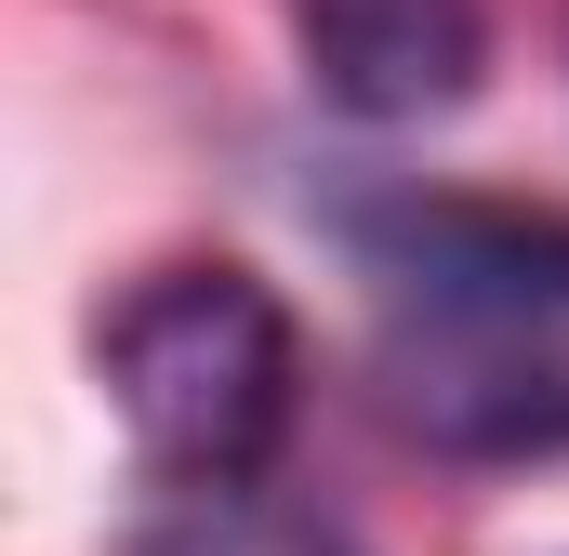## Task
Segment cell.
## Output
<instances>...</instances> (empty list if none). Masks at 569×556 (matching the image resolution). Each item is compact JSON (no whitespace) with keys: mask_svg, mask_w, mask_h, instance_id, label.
<instances>
[{"mask_svg":"<svg viewBox=\"0 0 569 556\" xmlns=\"http://www.w3.org/2000/svg\"><path fill=\"white\" fill-rule=\"evenodd\" d=\"M345 266L371 278V385L385 424L437 464L569 450V212L503 199H331Z\"/></svg>","mask_w":569,"mask_h":556,"instance_id":"cell-1","label":"cell"},{"mask_svg":"<svg viewBox=\"0 0 569 556\" xmlns=\"http://www.w3.org/2000/svg\"><path fill=\"white\" fill-rule=\"evenodd\" d=\"M107 398L133 424V450L172 490H226L279 464L305 411V331L252 266H159L107 318Z\"/></svg>","mask_w":569,"mask_h":556,"instance_id":"cell-2","label":"cell"},{"mask_svg":"<svg viewBox=\"0 0 569 556\" xmlns=\"http://www.w3.org/2000/svg\"><path fill=\"white\" fill-rule=\"evenodd\" d=\"M291 27L318 107H345L358 133L450 120L490 67V0H291Z\"/></svg>","mask_w":569,"mask_h":556,"instance_id":"cell-3","label":"cell"},{"mask_svg":"<svg viewBox=\"0 0 569 556\" xmlns=\"http://www.w3.org/2000/svg\"><path fill=\"white\" fill-rule=\"evenodd\" d=\"M133 556H358V544L305 504H266L252 477H226V490H172L133 530Z\"/></svg>","mask_w":569,"mask_h":556,"instance_id":"cell-4","label":"cell"}]
</instances>
